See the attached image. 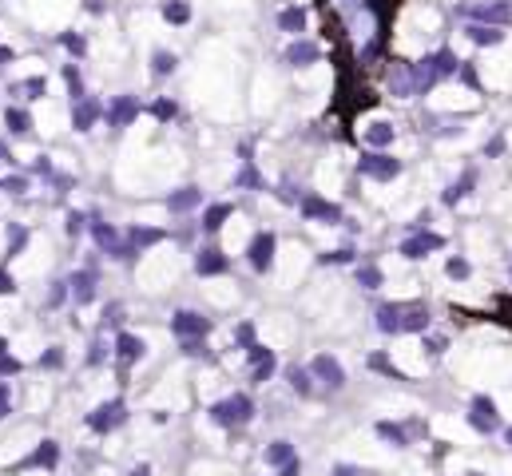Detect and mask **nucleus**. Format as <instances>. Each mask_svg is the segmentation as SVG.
Masks as SVG:
<instances>
[{
    "label": "nucleus",
    "mask_w": 512,
    "mask_h": 476,
    "mask_svg": "<svg viewBox=\"0 0 512 476\" xmlns=\"http://www.w3.org/2000/svg\"><path fill=\"white\" fill-rule=\"evenodd\" d=\"M254 417V405H251V397H227V401H215L211 405V421L215 425H239V421H251Z\"/></svg>",
    "instance_id": "obj_1"
},
{
    "label": "nucleus",
    "mask_w": 512,
    "mask_h": 476,
    "mask_svg": "<svg viewBox=\"0 0 512 476\" xmlns=\"http://www.w3.org/2000/svg\"><path fill=\"white\" fill-rule=\"evenodd\" d=\"M171 330H175L179 342H203V334H207L211 325H207V318L195 314V310H179V314L171 318Z\"/></svg>",
    "instance_id": "obj_2"
},
{
    "label": "nucleus",
    "mask_w": 512,
    "mask_h": 476,
    "mask_svg": "<svg viewBox=\"0 0 512 476\" xmlns=\"http://www.w3.org/2000/svg\"><path fill=\"white\" fill-rule=\"evenodd\" d=\"M123 417H127V405H123V401H108V405H100L96 413L88 417V425L96 429V433H111Z\"/></svg>",
    "instance_id": "obj_3"
},
{
    "label": "nucleus",
    "mask_w": 512,
    "mask_h": 476,
    "mask_svg": "<svg viewBox=\"0 0 512 476\" xmlns=\"http://www.w3.org/2000/svg\"><path fill=\"white\" fill-rule=\"evenodd\" d=\"M310 373L318 377V381H322L326 389H341V381H346V373H341V365L334 361L330 354H318V357H314V361H310Z\"/></svg>",
    "instance_id": "obj_4"
},
{
    "label": "nucleus",
    "mask_w": 512,
    "mask_h": 476,
    "mask_svg": "<svg viewBox=\"0 0 512 476\" xmlns=\"http://www.w3.org/2000/svg\"><path fill=\"white\" fill-rule=\"evenodd\" d=\"M469 425L477 429V433H496L501 421H496V409H492L489 397H477V401L469 405Z\"/></svg>",
    "instance_id": "obj_5"
},
{
    "label": "nucleus",
    "mask_w": 512,
    "mask_h": 476,
    "mask_svg": "<svg viewBox=\"0 0 512 476\" xmlns=\"http://www.w3.org/2000/svg\"><path fill=\"white\" fill-rule=\"evenodd\" d=\"M397 171H402V163L389 159V155H382V151H370L362 159V175H370V179H393Z\"/></svg>",
    "instance_id": "obj_6"
},
{
    "label": "nucleus",
    "mask_w": 512,
    "mask_h": 476,
    "mask_svg": "<svg viewBox=\"0 0 512 476\" xmlns=\"http://www.w3.org/2000/svg\"><path fill=\"white\" fill-rule=\"evenodd\" d=\"M91 238H96V243H100L108 254H115V258H131V254H135L131 246H123V243H120V234L111 231L108 223H91Z\"/></svg>",
    "instance_id": "obj_7"
},
{
    "label": "nucleus",
    "mask_w": 512,
    "mask_h": 476,
    "mask_svg": "<svg viewBox=\"0 0 512 476\" xmlns=\"http://www.w3.org/2000/svg\"><path fill=\"white\" fill-rule=\"evenodd\" d=\"M441 246H445L441 234H413V238H405V243H402V254H405V258H425L429 250H441Z\"/></svg>",
    "instance_id": "obj_8"
},
{
    "label": "nucleus",
    "mask_w": 512,
    "mask_h": 476,
    "mask_svg": "<svg viewBox=\"0 0 512 476\" xmlns=\"http://www.w3.org/2000/svg\"><path fill=\"white\" fill-rule=\"evenodd\" d=\"M246 361H251V381H266V377L274 373V357H271V349H262V345L246 349Z\"/></svg>",
    "instance_id": "obj_9"
},
{
    "label": "nucleus",
    "mask_w": 512,
    "mask_h": 476,
    "mask_svg": "<svg viewBox=\"0 0 512 476\" xmlns=\"http://www.w3.org/2000/svg\"><path fill=\"white\" fill-rule=\"evenodd\" d=\"M322 60V48L310 40H298L286 48V64H294V68H306V64H318Z\"/></svg>",
    "instance_id": "obj_10"
},
{
    "label": "nucleus",
    "mask_w": 512,
    "mask_h": 476,
    "mask_svg": "<svg viewBox=\"0 0 512 476\" xmlns=\"http://www.w3.org/2000/svg\"><path fill=\"white\" fill-rule=\"evenodd\" d=\"M397 330H405V334H421V330H429V314H425L421 306H402V314H397Z\"/></svg>",
    "instance_id": "obj_11"
},
{
    "label": "nucleus",
    "mask_w": 512,
    "mask_h": 476,
    "mask_svg": "<svg viewBox=\"0 0 512 476\" xmlns=\"http://www.w3.org/2000/svg\"><path fill=\"white\" fill-rule=\"evenodd\" d=\"M135 112H140V103L131 100V95H120V100L111 103L108 123H111V127H123V123H131V120H135Z\"/></svg>",
    "instance_id": "obj_12"
},
{
    "label": "nucleus",
    "mask_w": 512,
    "mask_h": 476,
    "mask_svg": "<svg viewBox=\"0 0 512 476\" xmlns=\"http://www.w3.org/2000/svg\"><path fill=\"white\" fill-rule=\"evenodd\" d=\"M465 16H472V21H508V4H465Z\"/></svg>",
    "instance_id": "obj_13"
},
{
    "label": "nucleus",
    "mask_w": 512,
    "mask_h": 476,
    "mask_svg": "<svg viewBox=\"0 0 512 476\" xmlns=\"http://www.w3.org/2000/svg\"><path fill=\"white\" fill-rule=\"evenodd\" d=\"M115 357H120L123 365L140 361V357H143V342L135 334H120V337H115Z\"/></svg>",
    "instance_id": "obj_14"
},
{
    "label": "nucleus",
    "mask_w": 512,
    "mask_h": 476,
    "mask_svg": "<svg viewBox=\"0 0 512 476\" xmlns=\"http://www.w3.org/2000/svg\"><path fill=\"white\" fill-rule=\"evenodd\" d=\"M100 120V103L96 100H80L76 103V112H72V123H76V132H91V123Z\"/></svg>",
    "instance_id": "obj_15"
},
{
    "label": "nucleus",
    "mask_w": 512,
    "mask_h": 476,
    "mask_svg": "<svg viewBox=\"0 0 512 476\" xmlns=\"http://www.w3.org/2000/svg\"><path fill=\"white\" fill-rule=\"evenodd\" d=\"M72 298L76 302H91V294H96V274L91 270H80V274H72Z\"/></svg>",
    "instance_id": "obj_16"
},
{
    "label": "nucleus",
    "mask_w": 512,
    "mask_h": 476,
    "mask_svg": "<svg viewBox=\"0 0 512 476\" xmlns=\"http://www.w3.org/2000/svg\"><path fill=\"white\" fill-rule=\"evenodd\" d=\"M271 254H274V238H271V234H258L246 258L254 262V270H266V266H271Z\"/></svg>",
    "instance_id": "obj_17"
},
{
    "label": "nucleus",
    "mask_w": 512,
    "mask_h": 476,
    "mask_svg": "<svg viewBox=\"0 0 512 476\" xmlns=\"http://www.w3.org/2000/svg\"><path fill=\"white\" fill-rule=\"evenodd\" d=\"M469 40L472 44H501L504 40V28H496V24H469Z\"/></svg>",
    "instance_id": "obj_18"
},
{
    "label": "nucleus",
    "mask_w": 512,
    "mask_h": 476,
    "mask_svg": "<svg viewBox=\"0 0 512 476\" xmlns=\"http://www.w3.org/2000/svg\"><path fill=\"white\" fill-rule=\"evenodd\" d=\"M302 211L310 214V219H326V223H338V219H341V211H338V207L322 203V199H306V203H302Z\"/></svg>",
    "instance_id": "obj_19"
},
{
    "label": "nucleus",
    "mask_w": 512,
    "mask_h": 476,
    "mask_svg": "<svg viewBox=\"0 0 512 476\" xmlns=\"http://www.w3.org/2000/svg\"><path fill=\"white\" fill-rule=\"evenodd\" d=\"M231 219V203H215V207H207V214H203V231H219L222 223Z\"/></svg>",
    "instance_id": "obj_20"
},
{
    "label": "nucleus",
    "mask_w": 512,
    "mask_h": 476,
    "mask_svg": "<svg viewBox=\"0 0 512 476\" xmlns=\"http://www.w3.org/2000/svg\"><path fill=\"white\" fill-rule=\"evenodd\" d=\"M163 16H167V24H187L191 21V4H187V0H167V4H163Z\"/></svg>",
    "instance_id": "obj_21"
},
{
    "label": "nucleus",
    "mask_w": 512,
    "mask_h": 476,
    "mask_svg": "<svg viewBox=\"0 0 512 476\" xmlns=\"http://www.w3.org/2000/svg\"><path fill=\"white\" fill-rule=\"evenodd\" d=\"M56 453H60V445H56V441H44V445H40V453H36V456H28L24 465H28V468H36V465H40V468H52V465H56Z\"/></svg>",
    "instance_id": "obj_22"
},
{
    "label": "nucleus",
    "mask_w": 512,
    "mask_h": 476,
    "mask_svg": "<svg viewBox=\"0 0 512 476\" xmlns=\"http://www.w3.org/2000/svg\"><path fill=\"white\" fill-rule=\"evenodd\" d=\"M167 207L171 211H191V207H199V191H195V187H183L179 195H171L167 199Z\"/></svg>",
    "instance_id": "obj_23"
},
{
    "label": "nucleus",
    "mask_w": 512,
    "mask_h": 476,
    "mask_svg": "<svg viewBox=\"0 0 512 476\" xmlns=\"http://www.w3.org/2000/svg\"><path fill=\"white\" fill-rule=\"evenodd\" d=\"M227 270V258L219 250H203L199 254V274H222Z\"/></svg>",
    "instance_id": "obj_24"
},
{
    "label": "nucleus",
    "mask_w": 512,
    "mask_h": 476,
    "mask_svg": "<svg viewBox=\"0 0 512 476\" xmlns=\"http://www.w3.org/2000/svg\"><path fill=\"white\" fill-rule=\"evenodd\" d=\"M397 314H402V306H382L377 310V330H385V334H397Z\"/></svg>",
    "instance_id": "obj_25"
},
{
    "label": "nucleus",
    "mask_w": 512,
    "mask_h": 476,
    "mask_svg": "<svg viewBox=\"0 0 512 476\" xmlns=\"http://www.w3.org/2000/svg\"><path fill=\"white\" fill-rule=\"evenodd\" d=\"M278 24L286 32H302V28H306V12H302V8H282L278 12Z\"/></svg>",
    "instance_id": "obj_26"
},
{
    "label": "nucleus",
    "mask_w": 512,
    "mask_h": 476,
    "mask_svg": "<svg viewBox=\"0 0 512 476\" xmlns=\"http://www.w3.org/2000/svg\"><path fill=\"white\" fill-rule=\"evenodd\" d=\"M266 460H271V465H290V460H294V448L286 445V441H274V445L266 448Z\"/></svg>",
    "instance_id": "obj_27"
},
{
    "label": "nucleus",
    "mask_w": 512,
    "mask_h": 476,
    "mask_svg": "<svg viewBox=\"0 0 512 476\" xmlns=\"http://www.w3.org/2000/svg\"><path fill=\"white\" fill-rule=\"evenodd\" d=\"M433 71H437V76H453V71H457V56H453L449 48H441L433 56Z\"/></svg>",
    "instance_id": "obj_28"
},
{
    "label": "nucleus",
    "mask_w": 512,
    "mask_h": 476,
    "mask_svg": "<svg viewBox=\"0 0 512 476\" xmlns=\"http://www.w3.org/2000/svg\"><path fill=\"white\" fill-rule=\"evenodd\" d=\"M389 139H393V127H389V123H373L370 132H365V143H370V147H385Z\"/></svg>",
    "instance_id": "obj_29"
},
{
    "label": "nucleus",
    "mask_w": 512,
    "mask_h": 476,
    "mask_svg": "<svg viewBox=\"0 0 512 476\" xmlns=\"http://www.w3.org/2000/svg\"><path fill=\"white\" fill-rule=\"evenodd\" d=\"M4 123H8V132H16V135H24V132L32 127L28 115H24L21 108H8V112H4Z\"/></svg>",
    "instance_id": "obj_30"
},
{
    "label": "nucleus",
    "mask_w": 512,
    "mask_h": 476,
    "mask_svg": "<svg viewBox=\"0 0 512 476\" xmlns=\"http://www.w3.org/2000/svg\"><path fill=\"white\" fill-rule=\"evenodd\" d=\"M163 238V231H147V226H135V231H131V250H135V246H147V243H159Z\"/></svg>",
    "instance_id": "obj_31"
},
{
    "label": "nucleus",
    "mask_w": 512,
    "mask_h": 476,
    "mask_svg": "<svg viewBox=\"0 0 512 476\" xmlns=\"http://www.w3.org/2000/svg\"><path fill=\"white\" fill-rule=\"evenodd\" d=\"M151 71H159V76L175 71V56H171V52H155V56H151Z\"/></svg>",
    "instance_id": "obj_32"
},
{
    "label": "nucleus",
    "mask_w": 512,
    "mask_h": 476,
    "mask_svg": "<svg viewBox=\"0 0 512 476\" xmlns=\"http://www.w3.org/2000/svg\"><path fill=\"white\" fill-rule=\"evenodd\" d=\"M358 282H362L365 290H377V286H382V270H373V266H362V270H358Z\"/></svg>",
    "instance_id": "obj_33"
},
{
    "label": "nucleus",
    "mask_w": 512,
    "mask_h": 476,
    "mask_svg": "<svg viewBox=\"0 0 512 476\" xmlns=\"http://www.w3.org/2000/svg\"><path fill=\"white\" fill-rule=\"evenodd\" d=\"M377 433L385 436V441H393V445H405V436H402V429H393V425H377Z\"/></svg>",
    "instance_id": "obj_34"
},
{
    "label": "nucleus",
    "mask_w": 512,
    "mask_h": 476,
    "mask_svg": "<svg viewBox=\"0 0 512 476\" xmlns=\"http://www.w3.org/2000/svg\"><path fill=\"white\" fill-rule=\"evenodd\" d=\"M103 357H108V349H103V342H96V345L88 349V365H100Z\"/></svg>",
    "instance_id": "obj_35"
},
{
    "label": "nucleus",
    "mask_w": 512,
    "mask_h": 476,
    "mask_svg": "<svg viewBox=\"0 0 512 476\" xmlns=\"http://www.w3.org/2000/svg\"><path fill=\"white\" fill-rule=\"evenodd\" d=\"M16 91H21V95H40V91H44V80H28V83H21Z\"/></svg>",
    "instance_id": "obj_36"
},
{
    "label": "nucleus",
    "mask_w": 512,
    "mask_h": 476,
    "mask_svg": "<svg viewBox=\"0 0 512 476\" xmlns=\"http://www.w3.org/2000/svg\"><path fill=\"white\" fill-rule=\"evenodd\" d=\"M290 381H294V389H298V393H310V381H306V373H302V369H294Z\"/></svg>",
    "instance_id": "obj_37"
},
{
    "label": "nucleus",
    "mask_w": 512,
    "mask_h": 476,
    "mask_svg": "<svg viewBox=\"0 0 512 476\" xmlns=\"http://www.w3.org/2000/svg\"><path fill=\"white\" fill-rule=\"evenodd\" d=\"M449 274H453V278H465V274H469V262H465V258H453V262H449Z\"/></svg>",
    "instance_id": "obj_38"
},
{
    "label": "nucleus",
    "mask_w": 512,
    "mask_h": 476,
    "mask_svg": "<svg viewBox=\"0 0 512 476\" xmlns=\"http://www.w3.org/2000/svg\"><path fill=\"white\" fill-rule=\"evenodd\" d=\"M4 417H8V385L0 381V421H4Z\"/></svg>",
    "instance_id": "obj_39"
},
{
    "label": "nucleus",
    "mask_w": 512,
    "mask_h": 476,
    "mask_svg": "<svg viewBox=\"0 0 512 476\" xmlns=\"http://www.w3.org/2000/svg\"><path fill=\"white\" fill-rule=\"evenodd\" d=\"M234 334H239V342H242V345H254V330H251V325H239Z\"/></svg>",
    "instance_id": "obj_40"
},
{
    "label": "nucleus",
    "mask_w": 512,
    "mask_h": 476,
    "mask_svg": "<svg viewBox=\"0 0 512 476\" xmlns=\"http://www.w3.org/2000/svg\"><path fill=\"white\" fill-rule=\"evenodd\" d=\"M151 112L163 115V120H171V115H175V108H171V103H151Z\"/></svg>",
    "instance_id": "obj_41"
},
{
    "label": "nucleus",
    "mask_w": 512,
    "mask_h": 476,
    "mask_svg": "<svg viewBox=\"0 0 512 476\" xmlns=\"http://www.w3.org/2000/svg\"><path fill=\"white\" fill-rule=\"evenodd\" d=\"M16 286H12V278H8V270H0V294H12Z\"/></svg>",
    "instance_id": "obj_42"
},
{
    "label": "nucleus",
    "mask_w": 512,
    "mask_h": 476,
    "mask_svg": "<svg viewBox=\"0 0 512 476\" xmlns=\"http://www.w3.org/2000/svg\"><path fill=\"white\" fill-rule=\"evenodd\" d=\"M425 349H429V354H441V349H445V337H429V342H425Z\"/></svg>",
    "instance_id": "obj_43"
},
{
    "label": "nucleus",
    "mask_w": 512,
    "mask_h": 476,
    "mask_svg": "<svg viewBox=\"0 0 512 476\" xmlns=\"http://www.w3.org/2000/svg\"><path fill=\"white\" fill-rule=\"evenodd\" d=\"M64 44H68L72 52H84V40H80V36H64Z\"/></svg>",
    "instance_id": "obj_44"
},
{
    "label": "nucleus",
    "mask_w": 512,
    "mask_h": 476,
    "mask_svg": "<svg viewBox=\"0 0 512 476\" xmlns=\"http://www.w3.org/2000/svg\"><path fill=\"white\" fill-rule=\"evenodd\" d=\"M0 369H4V373H16V369H21V365L12 361V357H0Z\"/></svg>",
    "instance_id": "obj_45"
},
{
    "label": "nucleus",
    "mask_w": 512,
    "mask_h": 476,
    "mask_svg": "<svg viewBox=\"0 0 512 476\" xmlns=\"http://www.w3.org/2000/svg\"><path fill=\"white\" fill-rule=\"evenodd\" d=\"M242 182H251V187H254V182H258V171H254V167H246V171H242Z\"/></svg>",
    "instance_id": "obj_46"
},
{
    "label": "nucleus",
    "mask_w": 512,
    "mask_h": 476,
    "mask_svg": "<svg viewBox=\"0 0 512 476\" xmlns=\"http://www.w3.org/2000/svg\"><path fill=\"white\" fill-rule=\"evenodd\" d=\"M282 476H298V465H294V460L290 465H282Z\"/></svg>",
    "instance_id": "obj_47"
},
{
    "label": "nucleus",
    "mask_w": 512,
    "mask_h": 476,
    "mask_svg": "<svg viewBox=\"0 0 512 476\" xmlns=\"http://www.w3.org/2000/svg\"><path fill=\"white\" fill-rule=\"evenodd\" d=\"M334 476H358V472H353V468H346V465H338V468H334Z\"/></svg>",
    "instance_id": "obj_48"
},
{
    "label": "nucleus",
    "mask_w": 512,
    "mask_h": 476,
    "mask_svg": "<svg viewBox=\"0 0 512 476\" xmlns=\"http://www.w3.org/2000/svg\"><path fill=\"white\" fill-rule=\"evenodd\" d=\"M8 60H12V52L4 48V44H0V64H8Z\"/></svg>",
    "instance_id": "obj_49"
},
{
    "label": "nucleus",
    "mask_w": 512,
    "mask_h": 476,
    "mask_svg": "<svg viewBox=\"0 0 512 476\" xmlns=\"http://www.w3.org/2000/svg\"><path fill=\"white\" fill-rule=\"evenodd\" d=\"M4 349H8V342H4V337H0V357H4Z\"/></svg>",
    "instance_id": "obj_50"
},
{
    "label": "nucleus",
    "mask_w": 512,
    "mask_h": 476,
    "mask_svg": "<svg viewBox=\"0 0 512 476\" xmlns=\"http://www.w3.org/2000/svg\"><path fill=\"white\" fill-rule=\"evenodd\" d=\"M508 445H512V429H508Z\"/></svg>",
    "instance_id": "obj_51"
}]
</instances>
